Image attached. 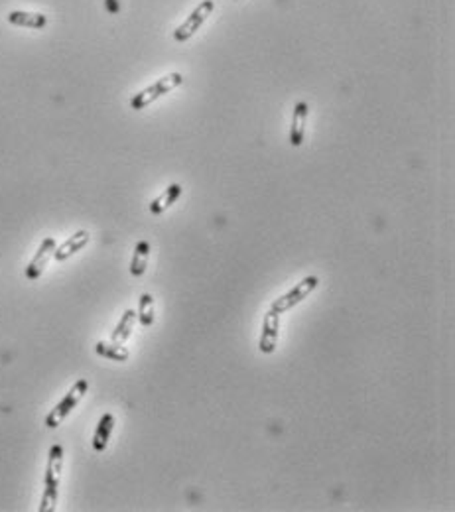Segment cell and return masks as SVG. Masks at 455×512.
Segmentation results:
<instances>
[{
	"label": "cell",
	"instance_id": "6da1fadb",
	"mask_svg": "<svg viewBox=\"0 0 455 512\" xmlns=\"http://www.w3.org/2000/svg\"><path fill=\"white\" fill-rule=\"evenodd\" d=\"M62 471H64V448L55 443L50 449L48 455V469H46V481H43V495L40 502V512L55 511L57 504V489L62 481Z\"/></svg>",
	"mask_w": 455,
	"mask_h": 512
},
{
	"label": "cell",
	"instance_id": "7a4b0ae2",
	"mask_svg": "<svg viewBox=\"0 0 455 512\" xmlns=\"http://www.w3.org/2000/svg\"><path fill=\"white\" fill-rule=\"evenodd\" d=\"M183 83V75L181 73H168L164 75V77H160L156 83H152L150 87L146 89H142L140 93L130 99V108L132 111H142V108H146L148 105H152L154 101H158L160 97L168 95L169 91H174L176 87H180Z\"/></svg>",
	"mask_w": 455,
	"mask_h": 512
},
{
	"label": "cell",
	"instance_id": "3957f363",
	"mask_svg": "<svg viewBox=\"0 0 455 512\" xmlns=\"http://www.w3.org/2000/svg\"><path fill=\"white\" fill-rule=\"evenodd\" d=\"M87 390H89V383H87L85 378L77 381V383L69 388V392L62 398V402L55 406L52 412L48 414V418H46V426L52 427V429L59 426L65 418L71 414V410H74L75 406L81 402V398L87 394Z\"/></svg>",
	"mask_w": 455,
	"mask_h": 512
},
{
	"label": "cell",
	"instance_id": "277c9868",
	"mask_svg": "<svg viewBox=\"0 0 455 512\" xmlns=\"http://www.w3.org/2000/svg\"><path fill=\"white\" fill-rule=\"evenodd\" d=\"M213 10H215V2H213V0H203V2H200V4L190 12V16H188V18L181 22L180 26L174 30V38H176L178 42H188L190 38L195 36V32L202 28L203 24L207 22V18L211 16Z\"/></svg>",
	"mask_w": 455,
	"mask_h": 512
},
{
	"label": "cell",
	"instance_id": "5b68a950",
	"mask_svg": "<svg viewBox=\"0 0 455 512\" xmlns=\"http://www.w3.org/2000/svg\"><path fill=\"white\" fill-rule=\"evenodd\" d=\"M319 280L316 276H307L304 278L296 288H292L288 294H284L282 298H278L272 301V308L270 310L276 311V313H284V311H290L292 308H296L298 304H302L304 299L318 288Z\"/></svg>",
	"mask_w": 455,
	"mask_h": 512
},
{
	"label": "cell",
	"instance_id": "8992f818",
	"mask_svg": "<svg viewBox=\"0 0 455 512\" xmlns=\"http://www.w3.org/2000/svg\"><path fill=\"white\" fill-rule=\"evenodd\" d=\"M55 239L53 236H48V239H43L42 245L38 248V253L34 255V258L30 260V264L26 266V278L28 280H38V278L42 276L43 270L48 266V262L53 258V253H55Z\"/></svg>",
	"mask_w": 455,
	"mask_h": 512
},
{
	"label": "cell",
	"instance_id": "52a82bcc",
	"mask_svg": "<svg viewBox=\"0 0 455 512\" xmlns=\"http://www.w3.org/2000/svg\"><path fill=\"white\" fill-rule=\"evenodd\" d=\"M278 331H280V313L276 311H268L262 321V335H260V343H258V349L265 355L276 351V345H278Z\"/></svg>",
	"mask_w": 455,
	"mask_h": 512
},
{
	"label": "cell",
	"instance_id": "ba28073f",
	"mask_svg": "<svg viewBox=\"0 0 455 512\" xmlns=\"http://www.w3.org/2000/svg\"><path fill=\"white\" fill-rule=\"evenodd\" d=\"M89 241H91L89 231H77V233H75L74 236H69L59 248H55L53 258H55L57 262H64L67 258H71L74 255H77L79 250H83L85 246L89 245Z\"/></svg>",
	"mask_w": 455,
	"mask_h": 512
},
{
	"label": "cell",
	"instance_id": "9c48e42d",
	"mask_svg": "<svg viewBox=\"0 0 455 512\" xmlns=\"http://www.w3.org/2000/svg\"><path fill=\"white\" fill-rule=\"evenodd\" d=\"M8 22L12 26L20 28H30V30H42L48 26V16L42 12H26V10H12L8 16Z\"/></svg>",
	"mask_w": 455,
	"mask_h": 512
},
{
	"label": "cell",
	"instance_id": "30bf717a",
	"mask_svg": "<svg viewBox=\"0 0 455 512\" xmlns=\"http://www.w3.org/2000/svg\"><path fill=\"white\" fill-rule=\"evenodd\" d=\"M307 111H309L307 103H298L294 111H292V127H290V142H292V146H302V142H304Z\"/></svg>",
	"mask_w": 455,
	"mask_h": 512
},
{
	"label": "cell",
	"instance_id": "8fae6325",
	"mask_svg": "<svg viewBox=\"0 0 455 512\" xmlns=\"http://www.w3.org/2000/svg\"><path fill=\"white\" fill-rule=\"evenodd\" d=\"M115 429V416L113 414H103L99 424H97L95 436H93V449L95 451H105L106 446H108V439H111V434Z\"/></svg>",
	"mask_w": 455,
	"mask_h": 512
},
{
	"label": "cell",
	"instance_id": "7c38bea8",
	"mask_svg": "<svg viewBox=\"0 0 455 512\" xmlns=\"http://www.w3.org/2000/svg\"><path fill=\"white\" fill-rule=\"evenodd\" d=\"M180 197H181V185L180 183H172V185L166 187V192L160 193L158 197L150 203V213H154V215L164 213V211L169 209V207L178 201Z\"/></svg>",
	"mask_w": 455,
	"mask_h": 512
},
{
	"label": "cell",
	"instance_id": "4fadbf2b",
	"mask_svg": "<svg viewBox=\"0 0 455 512\" xmlns=\"http://www.w3.org/2000/svg\"><path fill=\"white\" fill-rule=\"evenodd\" d=\"M148 256H150V243L148 241H140L132 253V260H130V274L132 276H142L148 268Z\"/></svg>",
	"mask_w": 455,
	"mask_h": 512
},
{
	"label": "cell",
	"instance_id": "5bb4252c",
	"mask_svg": "<svg viewBox=\"0 0 455 512\" xmlns=\"http://www.w3.org/2000/svg\"><path fill=\"white\" fill-rule=\"evenodd\" d=\"M95 353L97 355H101V357H105V359H111V361H117V363H125L128 361V357H130V353H128L127 347H122L120 343H105V341H99L95 345Z\"/></svg>",
	"mask_w": 455,
	"mask_h": 512
},
{
	"label": "cell",
	"instance_id": "9a60e30c",
	"mask_svg": "<svg viewBox=\"0 0 455 512\" xmlns=\"http://www.w3.org/2000/svg\"><path fill=\"white\" fill-rule=\"evenodd\" d=\"M134 321H136V311L134 310H127L122 313V318L118 321V325L113 331V337L111 341L113 343H122L127 341L128 337L132 335V329H134Z\"/></svg>",
	"mask_w": 455,
	"mask_h": 512
},
{
	"label": "cell",
	"instance_id": "2e32d148",
	"mask_svg": "<svg viewBox=\"0 0 455 512\" xmlns=\"http://www.w3.org/2000/svg\"><path fill=\"white\" fill-rule=\"evenodd\" d=\"M136 320L140 321L144 327L154 325V298H152V294H142V296H140Z\"/></svg>",
	"mask_w": 455,
	"mask_h": 512
}]
</instances>
